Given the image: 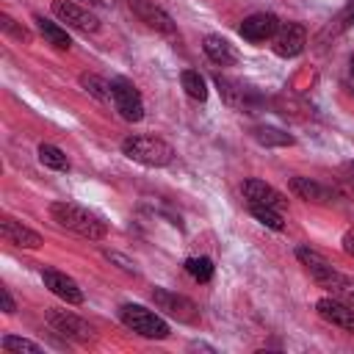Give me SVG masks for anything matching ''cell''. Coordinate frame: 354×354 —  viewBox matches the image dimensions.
Masks as SVG:
<instances>
[{"instance_id": "1", "label": "cell", "mask_w": 354, "mask_h": 354, "mask_svg": "<svg viewBox=\"0 0 354 354\" xmlns=\"http://www.w3.org/2000/svg\"><path fill=\"white\" fill-rule=\"evenodd\" d=\"M50 216L58 227L80 235V238H88V241H102L108 235V227L100 216H94L91 210L75 205V202H53L50 205Z\"/></svg>"}, {"instance_id": "2", "label": "cell", "mask_w": 354, "mask_h": 354, "mask_svg": "<svg viewBox=\"0 0 354 354\" xmlns=\"http://www.w3.org/2000/svg\"><path fill=\"white\" fill-rule=\"evenodd\" d=\"M122 152L141 166H166L174 158V149L155 136H127L122 141Z\"/></svg>"}, {"instance_id": "3", "label": "cell", "mask_w": 354, "mask_h": 354, "mask_svg": "<svg viewBox=\"0 0 354 354\" xmlns=\"http://www.w3.org/2000/svg\"><path fill=\"white\" fill-rule=\"evenodd\" d=\"M119 318H122V324L127 329L138 332L141 337H149V340L169 337V324L158 313H152V310H147L141 304H122L119 307Z\"/></svg>"}, {"instance_id": "4", "label": "cell", "mask_w": 354, "mask_h": 354, "mask_svg": "<svg viewBox=\"0 0 354 354\" xmlns=\"http://www.w3.org/2000/svg\"><path fill=\"white\" fill-rule=\"evenodd\" d=\"M111 102H113V108L119 111L122 119H127V122H141L144 119L141 94L130 80H124V77L111 80Z\"/></svg>"}, {"instance_id": "5", "label": "cell", "mask_w": 354, "mask_h": 354, "mask_svg": "<svg viewBox=\"0 0 354 354\" xmlns=\"http://www.w3.org/2000/svg\"><path fill=\"white\" fill-rule=\"evenodd\" d=\"M47 324L53 326V332H58L61 337L72 340V343H91L94 340V329L75 313L69 310H47Z\"/></svg>"}, {"instance_id": "6", "label": "cell", "mask_w": 354, "mask_h": 354, "mask_svg": "<svg viewBox=\"0 0 354 354\" xmlns=\"http://www.w3.org/2000/svg\"><path fill=\"white\" fill-rule=\"evenodd\" d=\"M152 301H155L158 310H163L166 315L183 321V324H196V321H199L196 304H194L188 296H183V293H171V290H166V288H155V290H152Z\"/></svg>"}, {"instance_id": "7", "label": "cell", "mask_w": 354, "mask_h": 354, "mask_svg": "<svg viewBox=\"0 0 354 354\" xmlns=\"http://www.w3.org/2000/svg\"><path fill=\"white\" fill-rule=\"evenodd\" d=\"M304 44H307V30L299 22H279V28H277V33L271 39V47H274V53L279 58L299 55L304 50Z\"/></svg>"}, {"instance_id": "8", "label": "cell", "mask_w": 354, "mask_h": 354, "mask_svg": "<svg viewBox=\"0 0 354 354\" xmlns=\"http://www.w3.org/2000/svg\"><path fill=\"white\" fill-rule=\"evenodd\" d=\"M53 14L61 22H66L69 28H75V30H83V33L100 30V19L88 8H83V6H77L72 0H53Z\"/></svg>"}, {"instance_id": "9", "label": "cell", "mask_w": 354, "mask_h": 354, "mask_svg": "<svg viewBox=\"0 0 354 354\" xmlns=\"http://www.w3.org/2000/svg\"><path fill=\"white\" fill-rule=\"evenodd\" d=\"M130 8H133V14H136L147 28H152V30H158V33H163V36H174V33H177L171 17H169L160 6H155V0H130Z\"/></svg>"}, {"instance_id": "10", "label": "cell", "mask_w": 354, "mask_h": 354, "mask_svg": "<svg viewBox=\"0 0 354 354\" xmlns=\"http://www.w3.org/2000/svg\"><path fill=\"white\" fill-rule=\"evenodd\" d=\"M315 310L326 324L340 326L346 332H354V304H348L343 299H335V296H324V299L315 301Z\"/></svg>"}, {"instance_id": "11", "label": "cell", "mask_w": 354, "mask_h": 354, "mask_svg": "<svg viewBox=\"0 0 354 354\" xmlns=\"http://www.w3.org/2000/svg\"><path fill=\"white\" fill-rule=\"evenodd\" d=\"M277 28H279V19L274 14H252V17H246L241 22L238 33L246 41H252V44H263V41H271L274 39Z\"/></svg>"}, {"instance_id": "12", "label": "cell", "mask_w": 354, "mask_h": 354, "mask_svg": "<svg viewBox=\"0 0 354 354\" xmlns=\"http://www.w3.org/2000/svg\"><path fill=\"white\" fill-rule=\"evenodd\" d=\"M243 196H246L249 205H266V207H274V210H285L288 207L285 196L277 188H271L268 183L254 180V177L243 183Z\"/></svg>"}, {"instance_id": "13", "label": "cell", "mask_w": 354, "mask_h": 354, "mask_svg": "<svg viewBox=\"0 0 354 354\" xmlns=\"http://www.w3.org/2000/svg\"><path fill=\"white\" fill-rule=\"evenodd\" d=\"M41 279H44V285H47L58 299H64L66 304H83V290L77 288V282H75L72 277H66V274H61V271H55V268H44V271H41Z\"/></svg>"}, {"instance_id": "14", "label": "cell", "mask_w": 354, "mask_h": 354, "mask_svg": "<svg viewBox=\"0 0 354 354\" xmlns=\"http://www.w3.org/2000/svg\"><path fill=\"white\" fill-rule=\"evenodd\" d=\"M0 232H3V238L8 241V243H14V246H22V249H39L44 241H41V235L36 232V230H30V227H25L22 221H17V218H3L0 221Z\"/></svg>"}, {"instance_id": "15", "label": "cell", "mask_w": 354, "mask_h": 354, "mask_svg": "<svg viewBox=\"0 0 354 354\" xmlns=\"http://www.w3.org/2000/svg\"><path fill=\"white\" fill-rule=\"evenodd\" d=\"M290 191H293L299 199L315 202V205H326V202L335 199V191H332V188H326L324 183L310 180V177H293V180H290Z\"/></svg>"}, {"instance_id": "16", "label": "cell", "mask_w": 354, "mask_h": 354, "mask_svg": "<svg viewBox=\"0 0 354 354\" xmlns=\"http://www.w3.org/2000/svg\"><path fill=\"white\" fill-rule=\"evenodd\" d=\"M296 257H299V263L310 271V277L321 285V282H326L337 268H332V263L324 257V254H318L315 249H310V246H299L296 249Z\"/></svg>"}, {"instance_id": "17", "label": "cell", "mask_w": 354, "mask_h": 354, "mask_svg": "<svg viewBox=\"0 0 354 354\" xmlns=\"http://www.w3.org/2000/svg\"><path fill=\"white\" fill-rule=\"evenodd\" d=\"M202 47H205V55H207L213 64H218V66H235V64H238V50H235L224 36L210 33V36H205Z\"/></svg>"}, {"instance_id": "18", "label": "cell", "mask_w": 354, "mask_h": 354, "mask_svg": "<svg viewBox=\"0 0 354 354\" xmlns=\"http://www.w3.org/2000/svg\"><path fill=\"white\" fill-rule=\"evenodd\" d=\"M33 22H36L39 33H41V36L47 39V44H53L55 50H69L72 39L66 36V30H64V28H58L55 22H50V19H44V17H36Z\"/></svg>"}, {"instance_id": "19", "label": "cell", "mask_w": 354, "mask_h": 354, "mask_svg": "<svg viewBox=\"0 0 354 354\" xmlns=\"http://www.w3.org/2000/svg\"><path fill=\"white\" fill-rule=\"evenodd\" d=\"M321 288H326L335 299H343V301H348V304H354V279H348L346 274H340V271H335L326 282H321Z\"/></svg>"}, {"instance_id": "20", "label": "cell", "mask_w": 354, "mask_h": 354, "mask_svg": "<svg viewBox=\"0 0 354 354\" xmlns=\"http://www.w3.org/2000/svg\"><path fill=\"white\" fill-rule=\"evenodd\" d=\"M180 83H183V88H185V94H188L191 100H199V102H205V100H207L205 77H202L196 69H185V72L180 75Z\"/></svg>"}, {"instance_id": "21", "label": "cell", "mask_w": 354, "mask_h": 354, "mask_svg": "<svg viewBox=\"0 0 354 354\" xmlns=\"http://www.w3.org/2000/svg\"><path fill=\"white\" fill-rule=\"evenodd\" d=\"M216 86H218V91H221V97L230 102V105H246V97H249V91L241 86V83H235V80H230V77H221V75H216Z\"/></svg>"}, {"instance_id": "22", "label": "cell", "mask_w": 354, "mask_h": 354, "mask_svg": "<svg viewBox=\"0 0 354 354\" xmlns=\"http://www.w3.org/2000/svg\"><path fill=\"white\" fill-rule=\"evenodd\" d=\"M254 141H260L263 147H290L293 144V136L277 130V127H254L252 130Z\"/></svg>"}, {"instance_id": "23", "label": "cell", "mask_w": 354, "mask_h": 354, "mask_svg": "<svg viewBox=\"0 0 354 354\" xmlns=\"http://www.w3.org/2000/svg\"><path fill=\"white\" fill-rule=\"evenodd\" d=\"M80 86L94 97V100H100V102H111V83L108 80H102L100 75H80Z\"/></svg>"}, {"instance_id": "24", "label": "cell", "mask_w": 354, "mask_h": 354, "mask_svg": "<svg viewBox=\"0 0 354 354\" xmlns=\"http://www.w3.org/2000/svg\"><path fill=\"white\" fill-rule=\"evenodd\" d=\"M39 160H41L44 166L55 169V171H66V169H69V158H66L58 147H53V144H41V147H39Z\"/></svg>"}, {"instance_id": "25", "label": "cell", "mask_w": 354, "mask_h": 354, "mask_svg": "<svg viewBox=\"0 0 354 354\" xmlns=\"http://www.w3.org/2000/svg\"><path fill=\"white\" fill-rule=\"evenodd\" d=\"M249 210H252V216L263 224V227H268V230H282L285 224H282V210H274V207H266V205H249Z\"/></svg>"}, {"instance_id": "26", "label": "cell", "mask_w": 354, "mask_h": 354, "mask_svg": "<svg viewBox=\"0 0 354 354\" xmlns=\"http://www.w3.org/2000/svg\"><path fill=\"white\" fill-rule=\"evenodd\" d=\"M185 271L196 282H210L213 279V260L210 257H188L185 260Z\"/></svg>"}, {"instance_id": "27", "label": "cell", "mask_w": 354, "mask_h": 354, "mask_svg": "<svg viewBox=\"0 0 354 354\" xmlns=\"http://www.w3.org/2000/svg\"><path fill=\"white\" fill-rule=\"evenodd\" d=\"M3 348L11 351V354H39V351H41L39 343L25 340V337H14V335H6V337H3Z\"/></svg>"}, {"instance_id": "28", "label": "cell", "mask_w": 354, "mask_h": 354, "mask_svg": "<svg viewBox=\"0 0 354 354\" xmlns=\"http://www.w3.org/2000/svg\"><path fill=\"white\" fill-rule=\"evenodd\" d=\"M0 28L8 33V36H14V39H19V41H30V33H28V28H22V25H17L11 17H6V14H0Z\"/></svg>"}, {"instance_id": "29", "label": "cell", "mask_w": 354, "mask_h": 354, "mask_svg": "<svg viewBox=\"0 0 354 354\" xmlns=\"http://www.w3.org/2000/svg\"><path fill=\"white\" fill-rule=\"evenodd\" d=\"M105 257H108V260H113V263H119L124 271L136 274V263H133V260H127V257H122V254H116V252H105Z\"/></svg>"}, {"instance_id": "30", "label": "cell", "mask_w": 354, "mask_h": 354, "mask_svg": "<svg viewBox=\"0 0 354 354\" xmlns=\"http://www.w3.org/2000/svg\"><path fill=\"white\" fill-rule=\"evenodd\" d=\"M0 299H3V310H6V313H8V315H11V313H14V310H17V307H14V299H11V293H8V290H6V288H3V290H0Z\"/></svg>"}, {"instance_id": "31", "label": "cell", "mask_w": 354, "mask_h": 354, "mask_svg": "<svg viewBox=\"0 0 354 354\" xmlns=\"http://www.w3.org/2000/svg\"><path fill=\"white\" fill-rule=\"evenodd\" d=\"M343 252L354 254V232H346V235H343Z\"/></svg>"}, {"instance_id": "32", "label": "cell", "mask_w": 354, "mask_h": 354, "mask_svg": "<svg viewBox=\"0 0 354 354\" xmlns=\"http://www.w3.org/2000/svg\"><path fill=\"white\" fill-rule=\"evenodd\" d=\"M343 177H348V180H354V160H348V163H343Z\"/></svg>"}, {"instance_id": "33", "label": "cell", "mask_w": 354, "mask_h": 354, "mask_svg": "<svg viewBox=\"0 0 354 354\" xmlns=\"http://www.w3.org/2000/svg\"><path fill=\"white\" fill-rule=\"evenodd\" d=\"M348 69H351V77H354V58H351V66Z\"/></svg>"}, {"instance_id": "34", "label": "cell", "mask_w": 354, "mask_h": 354, "mask_svg": "<svg viewBox=\"0 0 354 354\" xmlns=\"http://www.w3.org/2000/svg\"><path fill=\"white\" fill-rule=\"evenodd\" d=\"M351 19H354V6H351Z\"/></svg>"}]
</instances>
